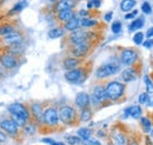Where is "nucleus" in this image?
Here are the masks:
<instances>
[{
    "instance_id": "f257e3e1",
    "label": "nucleus",
    "mask_w": 153,
    "mask_h": 145,
    "mask_svg": "<svg viewBox=\"0 0 153 145\" xmlns=\"http://www.w3.org/2000/svg\"><path fill=\"white\" fill-rule=\"evenodd\" d=\"M124 91H125L124 84H121L119 81H110L105 87V92H106L107 98L112 99V100L119 99L120 97H123Z\"/></svg>"
},
{
    "instance_id": "f03ea898",
    "label": "nucleus",
    "mask_w": 153,
    "mask_h": 145,
    "mask_svg": "<svg viewBox=\"0 0 153 145\" xmlns=\"http://www.w3.org/2000/svg\"><path fill=\"white\" fill-rule=\"evenodd\" d=\"M120 71V64L119 63H105L104 65H101L98 70H97V77L98 78H106L110 75H113L115 73H118Z\"/></svg>"
},
{
    "instance_id": "7ed1b4c3",
    "label": "nucleus",
    "mask_w": 153,
    "mask_h": 145,
    "mask_svg": "<svg viewBox=\"0 0 153 145\" xmlns=\"http://www.w3.org/2000/svg\"><path fill=\"white\" fill-rule=\"evenodd\" d=\"M8 111L11 114H14L17 117H20L21 119H24L25 122L30 119V112L27 108L20 103H13L8 106Z\"/></svg>"
},
{
    "instance_id": "20e7f679",
    "label": "nucleus",
    "mask_w": 153,
    "mask_h": 145,
    "mask_svg": "<svg viewBox=\"0 0 153 145\" xmlns=\"http://www.w3.org/2000/svg\"><path fill=\"white\" fill-rule=\"evenodd\" d=\"M137 59H138V53L133 49H125L120 55V61L126 66L133 65L137 61Z\"/></svg>"
},
{
    "instance_id": "39448f33",
    "label": "nucleus",
    "mask_w": 153,
    "mask_h": 145,
    "mask_svg": "<svg viewBox=\"0 0 153 145\" xmlns=\"http://www.w3.org/2000/svg\"><path fill=\"white\" fill-rule=\"evenodd\" d=\"M74 118H76V111L71 106H62L59 111V119L65 124L72 123Z\"/></svg>"
},
{
    "instance_id": "423d86ee",
    "label": "nucleus",
    "mask_w": 153,
    "mask_h": 145,
    "mask_svg": "<svg viewBox=\"0 0 153 145\" xmlns=\"http://www.w3.org/2000/svg\"><path fill=\"white\" fill-rule=\"evenodd\" d=\"M44 122L47 125H57L59 122V112L54 108H50L44 112Z\"/></svg>"
},
{
    "instance_id": "0eeeda50",
    "label": "nucleus",
    "mask_w": 153,
    "mask_h": 145,
    "mask_svg": "<svg viewBox=\"0 0 153 145\" xmlns=\"http://www.w3.org/2000/svg\"><path fill=\"white\" fill-rule=\"evenodd\" d=\"M17 58L14 55L11 53H5V55H0V64L5 67V69H13L17 66Z\"/></svg>"
},
{
    "instance_id": "6e6552de",
    "label": "nucleus",
    "mask_w": 153,
    "mask_h": 145,
    "mask_svg": "<svg viewBox=\"0 0 153 145\" xmlns=\"http://www.w3.org/2000/svg\"><path fill=\"white\" fill-rule=\"evenodd\" d=\"M88 36H90L88 32L82 31V30H76V31H74V32H72V34H71V37H70V39H71V41H72L74 45H78V44L86 43Z\"/></svg>"
},
{
    "instance_id": "1a4fd4ad",
    "label": "nucleus",
    "mask_w": 153,
    "mask_h": 145,
    "mask_svg": "<svg viewBox=\"0 0 153 145\" xmlns=\"http://www.w3.org/2000/svg\"><path fill=\"white\" fill-rule=\"evenodd\" d=\"M82 77H84V71L81 69H74L65 73V78L70 83H80L82 80Z\"/></svg>"
},
{
    "instance_id": "9d476101",
    "label": "nucleus",
    "mask_w": 153,
    "mask_h": 145,
    "mask_svg": "<svg viewBox=\"0 0 153 145\" xmlns=\"http://www.w3.org/2000/svg\"><path fill=\"white\" fill-rule=\"evenodd\" d=\"M0 127L10 135H16L18 132V125L12 119H4L0 122Z\"/></svg>"
},
{
    "instance_id": "9b49d317",
    "label": "nucleus",
    "mask_w": 153,
    "mask_h": 145,
    "mask_svg": "<svg viewBox=\"0 0 153 145\" xmlns=\"http://www.w3.org/2000/svg\"><path fill=\"white\" fill-rule=\"evenodd\" d=\"M88 50H90V44L86 41V43H82V44L74 45L73 49H72V53L76 57H84L88 52Z\"/></svg>"
},
{
    "instance_id": "f8f14e48",
    "label": "nucleus",
    "mask_w": 153,
    "mask_h": 145,
    "mask_svg": "<svg viewBox=\"0 0 153 145\" xmlns=\"http://www.w3.org/2000/svg\"><path fill=\"white\" fill-rule=\"evenodd\" d=\"M76 105L80 109H86L90 105V96L85 92L79 93L76 97Z\"/></svg>"
},
{
    "instance_id": "ddd939ff",
    "label": "nucleus",
    "mask_w": 153,
    "mask_h": 145,
    "mask_svg": "<svg viewBox=\"0 0 153 145\" xmlns=\"http://www.w3.org/2000/svg\"><path fill=\"white\" fill-rule=\"evenodd\" d=\"M138 78V73L134 70L133 67H127L126 70H124L121 72V79L125 83H130V81H134Z\"/></svg>"
},
{
    "instance_id": "4468645a",
    "label": "nucleus",
    "mask_w": 153,
    "mask_h": 145,
    "mask_svg": "<svg viewBox=\"0 0 153 145\" xmlns=\"http://www.w3.org/2000/svg\"><path fill=\"white\" fill-rule=\"evenodd\" d=\"M4 41L6 43V44H8V45H13V44H21L22 43V37L20 33L18 32H13V33H11V34H8V36L4 37Z\"/></svg>"
},
{
    "instance_id": "2eb2a0df",
    "label": "nucleus",
    "mask_w": 153,
    "mask_h": 145,
    "mask_svg": "<svg viewBox=\"0 0 153 145\" xmlns=\"http://www.w3.org/2000/svg\"><path fill=\"white\" fill-rule=\"evenodd\" d=\"M73 18H74V12H73V10H66V11H61V12L58 13V19H59L60 21H64L65 24Z\"/></svg>"
},
{
    "instance_id": "dca6fc26",
    "label": "nucleus",
    "mask_w": 153,
    "mask_h": 145,
    "mask_svg": "<svg viewBox=\"0 0 153 145\" xmlns=\"http://www.w3.org/2000/svg\"><path fill=\"white\" fill-rule=\"evenodd\" d=\"M125 112H126L125 116H130V117H132L134 119H138L141 116V108L139 105H133V106L128 108Z\"/></svg>"
},
{
    "instance_id": "f3484780",
    "label": "nucleus",
    "mask_w": 153,
    "mask_h": 145,
    "mask_svg": "<svg viewBox=\"0 0 153 145\" xmlns=\"http://www.w3.org/2000/svg\"><path fill=\"white\" fill-rule=\"evenodd\" d=\"M79 27H80V19L79 18H74L71 19L70 21H67L66 24H65V28L67 30V31H72V32H74L76 30H79Z\"/></svg>"
},
{
    "instance_id": "a211bd4d",
    "label": "nucleus",
    "mask_w": 153,
    "mask_h": 145,
    "mask_svg": "<svg viewBox=\"0 0 153 145\" xmlns=\"http://www.w3.org/2000/svg\"><path fill=\"white\" fill-rule=\"evenodd\" d=\"M93 96L96 97L100 103H101V102H105V100L107 99V96H106L105 89H104L102 86H96L94 90H93Z\"/></svg>"
},
{
    "instance_id": "6ab92c4d",
    "label": "nucleus",
    "mask_w": 153,
    "mask_h": 145,
    "mask_svg": "<svg viewBox=\"0 0 153 145\" xmlns=\"http://www.w3.org/2000/svg\"><path fill=\"white\" fill-rule=\"evenodd\" d=\"M78 65H79V60L76 58H67L64 60V69H66L68 71L74 70Z\"/></svg>"
},
{
    "instance_id": "aec40b11",
    "label": "nucleus",
    "mask_w": 153,
    "mask_h": 145,
    "mask_svg": "<svg viewBox=\"0 0 153 145\" xmlns=\"http://www.w3.org/2000/svg\"><path fill=\"white\" fill-rule=\"evenodd\" d=\"M144 22H145V20H144V18H143V17L137 18L135 20H133V21L131 22V25L128 26V30H130L131 32L137 31V30H139V28H141V27L144 26Z\"/></svg>"
},
{
    "instance_id": "412c9836",
    "label": "nucleus",
    "mask_w": 153,
    "mask_h": 145,
    "mask_svg": "<svg viewBox=\"0 0 153 145\" xmlns=\"http://www.w3.org/2000/svg\"><path fill=\"white\" fill-rule=\"evenodd\" d=\"M112 138H113L114 145H126V138L121 132L115 131L113 133V136H112Z\"/></svg>"
},
{
    "instance_id": "4be33fe9",
    "label": "nucleus",
    "mask_w": 153,
    "mask_h": 145,
    "mask_svg": "<svg viewBox=\"0 0 153 145\" xmlns=\"http://www.w3.org/2000/svg\"><path fill=\"white\" fill-rule=\"evenodd\" d=\"M135 4H137V1H134V0H124L120 2V8L124 12H130L135 6Z\"/></svg>"
},
{
    "instance_id": "5701e85b",
    "label": "nucleus",
    "mask_w": 153,
    "mask_h": 145,
    "mask_svg": "<svg viewBox=\"0 0 153 145\" xmlns=\"http://www.w3.org/2000/svg\"><path fill=\"white\" fill-rule=\"evenodd\" d=\"M76 2L73 1H59L57 4V11L58 13L61 12V11H66V10H72V6L74 5Z\"/></svg>"
},
{
    "instance_id": "b1692460",
    "label": "nucleus",
    "mask_w": 153,
    "mask_h": 145,
    "mask_svg": "<svg viewBox=\"0 0 153 145\" xmlns=\"http://www.w3.org/2000/svg\"><path fill=\"white\" fill-rule=\"evenodd\" d=\"M91 133H92V131H91L90 129H87V127H81V129H79V131H78L79 138H81L82 141L90 139V137H91Z\"/></svg>"
},
{
    "instance_id": "393cba45",
    "label": "nucleus",
    "mask_w": 153,
    "mask_h": 145,
    "mask_svg": "<svg viewBox=\"0 0 153 145\" xmlns=\"http://www.w3.org/2000/svg\"><path fill=\"white\" fill-rule=\"evenodd\" d=\"M14 32V27L12 26V25H2V26H0V36L2 37H6L8 36V34H11V33H13Z\"/></svg>"
},
{
    "instance_id": "a878e982",
    "label": "nucleus",
    "mask_w": 153,
    "mask_h": 145,
    "mask_svg": "<svg viewBox=\"0 0 153 145\" xmlns=\"http://www.w3.org/2000/svg\"><path fill=\"white\" fill-rule=\"evenodd\" d=\"M97 24H98V21L93 20V19H90V18L80 19V26L81 27H92V26H96Z\"/></svg>"
},
{
    "instance_id": "bb28decb",
    "label": "nucleus",
    "mask_w": 153,
    "mask_h": 145,
    "mask_svg": "<svg viewBox=\"0 0 153 145\" xmlns=\"http://www.w3.org/2000/svg\"><path fill=\"white\" fill-rule=\"evenodd\" d=\"M64 36V30L62 28H59V27H56L53 30H51L48 32V37L52 38V39H56V38H60V37Z\"/></svg>"
},
{
    "instance_id": "cd10ccee",
    "label": "nucleus",
    "mask_w": 153,
    "mask_h": 145,
    "mask_svg": "<svg viewBox=\"0 0 153 145\" xmlns=\"http://www.w3.org/2000/svg\"><path fill=\"white\" fill-rule=\"evenodd\" d=\"M32 112L37 118H41L42 117V106H41V104H38V103L33 104L32 105Z\"/></svg>"
},
{
    "instance_id": "c85d7f7f",
    "label": "nucleus",
    "mask_w": 153,
    "mask_h": 145,
    "mask_svg": "<svg viewBox=\"0 0 153 145\" xmlns=\"http://www.w3.org/2000/svg\"><path fill=\"white\" fill-rule=\"evenodd\" d=\"M91 117H92V112H91V110L90 109H82L81 111V114H80V118H81V120H84V122H87V120H90L91 119Z\"/></svg>"
},
{
    "instance_id": "c756f323",
    "label": "nucleus",
    "mask_w": 153,
    "mask_h": 145,
    "mask_svg": "<svg viewBox=\"0 0 153 145\" xmlns=\"http://www.w3.org/2000/svg\"><path fill=\"white\" fill-rule=\"evenodd\" d=\"M22 49H24L22 44H13V45H10L8 51H11L12 53L17 55V53H20V52L22 51Z\"/></svg>"
},
{
    "instance_id": "7c9ffc66",
    "label": "nucleus",
    "mask_w": 153,
    "mask_h": 145,
    "mask_svg": "<svg viewBox=\"0 0 153 145\" xmlns=\"http://www.w3.org/2000/svg\"><path fill=\"white\" fill-rule=\"evenodd\" d=\"M141 125H143V127H144L145 132H151V130H152V124H151V120H149L147 118L143 117V118H141Z\"/></svg>"
},
{
    "instance_id": "2f4dec72",
    "label": "nucleus",
    "mask_w": 153,
    "mask_h": 145,
    "mask_svg": "<svg viewBox=\"0 0 153 145\" xmlns=\"http://www.w3.org/2000/svg\"><path fill=\"white\" fill-rule=\"evenodd\" d=\"M144 81H145L147 92H149V93H153V83H152V80L150 79V77H149V75H145V77H144Z\"/></svg>"
},
{
    "instance_id": "473e14b6",
    "label": "nucleus",
    "mask_w": 153,
    "mask_h": 145,
    "mask_svg": "<svg viewBox=\"0 0 153 145\" xmlns=\"http://www.w3.org/2000/svg\"><path fill=\"white\" fill-rule=\"evenodd\" d=\"M133 41H134V44H137V45L143 44V43H144V34H143L141 32L135 33L133 37Z\"/></svg>"
},
{
    "instance_id": "72a5a7b5",
    "label": "nucleus",
    "mask_w": 153,
    "mask_h": 145,
    "mask_svg": "<svg viewBox=\"0 0 153 145\" xmlns=\"http://www.w3.org/2000/svg\"><path fill=\"white\" fill-rule=\"evenodd\" d=\"M141 11H143L145 14H150V13L152 12V8H151L150 2L144 1V2H143V5H141Z\"/></svg>"
},
{
    "instance_id": "f704fd0d",
    "label": "nucleus",
    "mask_w": 153,
    "mask_h": 145,
    "mask_svg": "<svg viewBox=\"0 0 153 145\" xmlns=\"http://www.w3.org/2000/svg\"><path fill=\"white\" fill-rule=\"evenodd\" d=\"M66 139H67V143L71 145H76L79 144V143H81L80 138L79 137H74V136H68Z\"/></svg>"
},
{
    "instance_id": "c9c22d12",
    "label": "nucleus",
    "mask_w": 153,
    "mask_h": 145,
    "mask_svg": "<svg viewBox=\"0 0 153 145\" xmlns=\"http://www.w3.org/2000/svg\"><path fill=\"white\" fill-rule=\"evenodd\" d=\"M121 31V22L120 21H114L113 24H112V32L113 33H119Z\"/></svg>"
},
{
    "instance_id": "e433bc0d",
    "label": "nucleus",
    "mask_w": 153,
    "mask_h": 145,
    "mask_svg": "<svg viewBox=\"0 0 153 145\" xmlns=\"http://www.w3.org/2000/svg\"><path fill=\"white\" fill-rule=\"evenodd\" d=\"M41 141H42L44 143L50 144V145H65L64 143H61V142H56V141H53V139H51V138H42Z\"/></svg>"
},
{
    "instance_id": "4c0bfd02",
    "label": "nucleus",
    "mask_w": 153,
    "mask_h": 145,
    "mask_svg": "<svg viewBox=\"0 0 153 145\" xmlns=\"http://www.w3.org/2000/svg\"><path fill=\"white\" fill-rule=\"evenodd\" d=\"M25 5H27V2H18V4L13 7V10L11 11V13H14V12H19V11H21V10L24 8Z\"/></svg>"
},
{
    "instance_id": "58836bf2",
    "label": "nucleus",
    "mask_w": 153,
    "mask_h": 145,
    "mask_svg": "<svg viewBox=\"0 0 153 145\" xmlns=\"http://www.w3.org/2000/svg\"><path fill=\"white\" fill-rule=\"evenodd\" d=\"M12 120H13L18 126H22V125L25 124V120H24V119H21L20 117H17V116H14V114H12Z\"/></svg>"
},
{
    "instance_id": "ea45409f",
    "label": "nucleus",
    "mask_w": 153,
    "mask_h": 145,
    "mask_svg": "<svg viewBox=\"0 0 153 145\" xmlns=\"http://www.w3.org/2000/svg\"><path fill=\"white\" fill-rule=\"evenodd\" d=\"M81 143L84 145H101L100 142L97 139H86V141H81Z\"/></svg>"
},
{
    "instance_id": "a19ab883",
    "label": "nucleus",
    "mask_w": 153,
    "mask_h": 145,
    "mask_svg": "<svg viewBox=\"0 0 153 145\" xmlns=\"http://www.w3.org/2000/svg\"><path fill=\"white\" fill-rule=\"evenodd\" d=\"M147 98H149V94H147L146 92H145V93H141V94L139 96V103H140V104H146Z\"/></svg>"
},
{
    "instance_id": "79ce46f5",
    "label": "nucleus",
    "mask_w": 153,
    "mask_h": 145,
    "mask_svg": "<svg viewBox=\"0 0 153 145\" xmlns=\"http://www.w3.org/2000/svg\"><path fill=\"white\" fill-rule=\"evenodd\" d=\"M143 45H144L146 49H151V47H153V39H149V40L144 41Z\"/></svg>"
},
{
    "instance_id": "37998d69",
    "label": "nucleus",
    "mask_w": 153,
    "mask_h": 145,
    "mask_svg": "<svg viewBox=\"0 0 153 145\" xmlns=\"http://www.w3.org/2000/svg\"><path fill=\"white\" fill-rule=\"evenodd\" d=\"M134 17H137V11H133V12H131V13H127V14L125 16V19H126V20H130V19H133Z\"/></svg>"
},
{
    "instance_id": "c03bdc74",
    "label": "nucleus",
    "mask_w": 153,
    "mask_h": 145,
    "mask_svg": "<svg viewBox=\"0 0 153 145\" xmlns=\"http://www.w3.org/2000/svg\"><path fill=\"white\" fill-rule=\"evenodd\" d=\"M146 105H147L149 108H153V94L149 96V98H147V102H146Z\"/></svg>"
},
{
    "instance_id": "a18cd8bd",
    "label": "nucleus",
    "mask_w": 153,
    "mask_h": 145,
    "mask_svg": "<svg viewBox=\"0 0 153 145\" xmlns=\"http://www.w3.org/2000/svg\"><path fill=\"white\" fill-rule=\"evenodd\" d=\"M6 142V135L0 130V143H5Z\"/></svg>"
},
{
    "instance_id": "49530a36",
    "label": "nucleus",
    "mask_w": 153,
    "mask_h": 145,
    "mask_svg": "<svg viewBox=\"0 0 153 145\" xmlns=\"http://www.w3.org/2000/svg\"><path fill=\"white\" fill-rule=\"evenodd\" d=\"M146 37H147L149 39L153 37V27H150V28L147 30V32H146Z\"/></svg>"
},
{
    "instance_id": "de8ad7c7",
    "label": "nucleus",
    "mask_w": 153,
    "mask_h": 145,
    "mask_svg": "<svg viewBox=\"0 0 153 145\" xmlns=\"http://www.w3.org/2000/svg\"><path fill=\"white\" fill-rule=\"evenodd\" d=\"M112 16H113V13H112V12L106 13V14H105V20H106V21H110V20L112 19Z\"/></svg>"
},
{
    "instance_id": "09e8293b",
    "label": "nucleus",
    "mask_w": 153,
    "mask_h": 145,
    "mask_svg": "<svg viewBox=\"0 0 153 145\" xmlns=\"http://www.w3.org/2000/svg\"><path fill=\"white\" fill-rule=\"evenodd\" d=\"M79 14H80L81 17H84V18H87V16H88V12H87V11H84V10H81V11L79 12Z\"/></svg>"
},
{
    "instance_id": "8fccbe9b",
    "label": "nucleus",
    "mask_w": 153,
    "mask_h": 145,
    "mask_svg": "<svg viewBox=\"0 0 153 145\" xmlns=\"http://www.w3.org/2000/svg\"><path fill=\"white\" fill-rule=\"evenodd\" d=\"M100 5H101L100 1H93V6H94V7H99Z\"/></svg>"
},
{
    "instance_id": "3c124183",
    "label": "nucleus",
    "mask_w": 153,
    "mask_h": 145,
    "mask_svg": "<svg viewBox=\"0 0 153 145\" xmlns=\"http://www.w3.org/2000/svg\"><path fill=\"white\" fill-rule=\"evenodd\" d=\"M92 6H93V1H88V2H87V7L91 8Z\"/></svg>"
},
{
    "instance_id": "603ef678",
    "label": "nucleus",
    "mask_w": 153,
    "mask_h": 145,
    "mask_svg": "<svg viewBox=\"0 0 153 145\" xmlns=\"http://www.w3.org/2000/svg\"><path fill=\"white\" fill-rule=\"evenodd\" d=\"M151 136H152V137H153V129H152V130H151Z\"/></svg>"
}]
</instances>
